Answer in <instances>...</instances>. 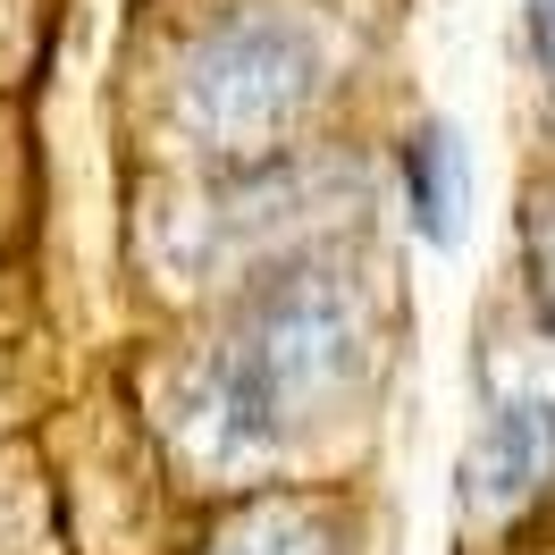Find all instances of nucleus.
I'll use <instances>...</instances> for the list:
<instances>
[{
    "instance_id": "1",
    "label": "nucleus",
    "mask_w": 555,
    "mask_h": 555,
    "mask_svg": "<svg viewBox=\"0 0 555 555\" xmlns=\"http://www.w3.org/2000/svg\"><path fill=\"white\" fill-rule=\"evenodd\" d=\"M387 362V304L353 244L219 295V312L160 379V438L210 488H270L286 454L328 438Z\"/></svg>"
},
{
    "instance_id": "2",
    "label": "nucleus",
    "mask_w": 555,
    "mask_h": 555,
    "mask_svg": "<svg viewBox=\"0 0 555 555\" xmlns=\"http://www.w3.org/2000/svg\"><path fill=\"white\" fill-rule=\"evenodd\" d=\"M346 93V42L320 0H219L177 42L160 76V135L194 177L244 169L295 143Z\"/></svg>"
},
{
    "instance_id": "3",
    "label": "nucleus",
    "mask_w": 555,
    "mask_h": 555,
    "mask_svg": "<svg viewBox=\"0 0 555 555\" xmlns=\"http://www.w3.org/2000/svg\"><path fill=\"white\" fill-rule=\"evenodd\" d=\"M362 203H371V169L353 152L295 143V152H270V160L194 177V194L160 228V261L219 304V295L253 286L261 270H286L304 253L353 244Z\"/></svg>"
},
{
    "instance_id": "4",
    "label": "nucleus",
    "mask_w": 555,
    "mask_h": 555,
    "mask_svg": "<svg viewBox=\"0 0 555 555\" xmlns=\"http://www.w3.org/2000/svg\"><path fill=\"white\" fill-rule=\"evenodd\" d=\"M555 496V387L488 396L472 454H463V505L472 521H521Z\"/></svg>"
},
{
    "instance_id": "5",
    "label": "nucleus",
    "mask_w": 555,
    "mask_h": 555,
    "mask_svg": "<svg viewBox=\"0 0 555 555\" xmlns=\"http://www.w3.org/2000/svg\"><path fill=\"white\" fill-rule=\"evenodd\" d=\"M396 185H404V228L429 253H454L472 228V143H463V127L421 109L404 127V152H396Z\"/></svg>"
},
{
    "instance_id": "6",
    "label": "nucleus",
    "mask_w": 555,
    "mask_h": 555,
    "mask_svg": "<svg viewBox=\"0 0 555 555\" xmlns=\"http://www.w3.org/2000/svg\"><path fill=\"white\" fill-rule=\"evenodd\" d=\"M194 555H353V547H346L337 496H320V488H244L203 530Z\"/></svg>"
},
{
    "instance_id": "7",
    "label": "nucleus",
    "mask_w": 555,
    "mask_h": 555,
    "mask_svg": "<svg viewBox=\"0 0 555 555\" xmlns=\"http://www.w3.org/2000/svg\"><path fill=\"white\" fill-rule=\"evenodd\" d=\"M521 270H530L539 328L555 337V194H539V203H530V219H521Z\"/></svg>"
},
{
    "instance_id": "8",
    "label": "nucleus",
    "mask_w": 555,
    "mask_h": 555,
    "mask_svg": "<svg viewBox=\"0 0 555 555\" xmlns=\"http://www.w3.org/2000/svg\"><path fill=\"white\" fill-rule=\"evenodd\" d=\"M521 35H530V68H539V85H547V102H555V0L521 9Z\"/></svg>"
}]
</instances>
